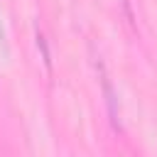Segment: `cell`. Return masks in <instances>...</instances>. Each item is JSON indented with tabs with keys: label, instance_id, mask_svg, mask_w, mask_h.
<instances>
[{
	"label": "cell",
	"instance_id": "cell-1",
	"mask_svg": "<svg viewBox=\"0 0 157 157\" xmlns=\"http://www.w3.org/2000/svg\"><path fill=\"white\" fill-rule=\"evenodd\" d=\"M96 69H98V78H101V86H103V93H105V103H108L110 120H113V125L118 128V105H115V93H113V86H110V78H108L105 64H103L101 59H96Z\"/></svg>",
	"mask_w": 157,
	"mask_h": 157
},
{
	"label": "cell",
	"instance_id": "cell-2",
	"mask_svg": "<svg viewBox=\"0 0 157 157\" xmlns=\"http://www.w3.org/2000/svg\"><path fill=\"white\" fill-rule=\"evenodd\" d=\"M37 44H39V49H42V59H44L47 71H52V56H49V47H47V39H44L42 32H37Z\"/></svg>",
	"mask_w": 157,
	"mask_h": 157
},
{
	"label": "cell",
	"instance_id": "cell-3",
	"mask_svg": "<svg viewBox=\"0 0 157 157\" xmlns=\"http://www.w3.org/2000/svg\"><path fill=\"white\" fill-rule=\"evenodd\" d=\"M123 2V10H125V15H128V20L132 22V10H130V0H120Z\"/></svg>",
	"mask_w": 157,
	"mask_h": 157
}]
</instances>
